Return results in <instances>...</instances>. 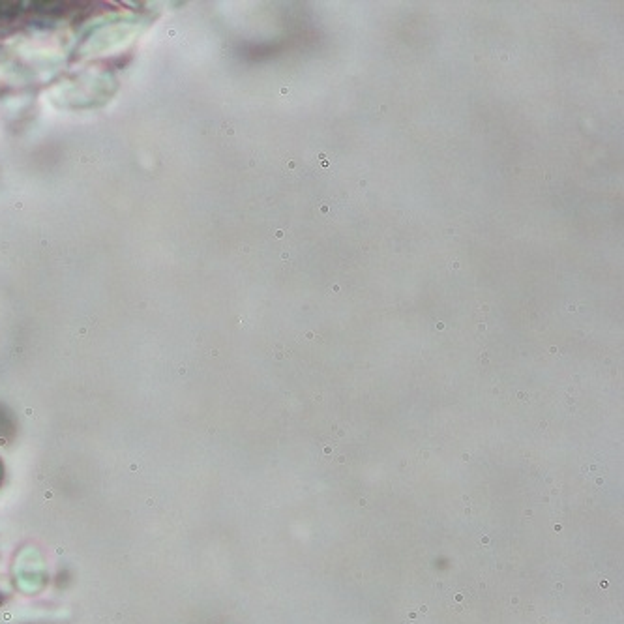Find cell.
Wrapping results in <instances>:
<instances>
[{
    "label": "cell",
    "instance_id": "4",
    "mask_svg": "<svg viewBox=\"0 0 624 624\" xmlns=\"http://www.w3.org/2000/svg\"><path fill=\"white\" fill-rule=\"evenodd\" d=\"M276 238H283V231H276Z\"/></svg>",
    "mask_w": 624,
    "mask_h": 624
},
{
    "label": "cell",
    "instance_id": "3",
    "mask_svg": "<svg viewBox=\"0 0 624 624\" xmlns=\"http://www.w3.org/2000/svg\"><path fill=\"white\" fill-rule=\"evenodd\" d=\"M321 212H323V214H328V212H330V207H328L327 203L321 207Z\"/></svg>",
    "mask_w": 624,
    "mask_h": 624
},
{
    "label": "cell",
    "instance_id": "2",
    "mask_svg": "<svg viewBox=\"0 0 624 624\" xmlns=\"http://www.w3.org/2000/svg\"><path fill=\"white\" fill-rule=\"evenodd\" d=\"M450 268H454V270H458V268H460V261H452V263H450Z\"/></svg>",
    "mask_w": 624,
    "mask_h": 624
},
{
    "label": "cell",
    "instance_id": "1",
    "mask_svg": "<svg viewBox=\"0 0 624 624\" xmlns=\"http://www.w3.org/2000/svg\"><path fill=\"white\" fill-rule=\"evenodd\" d=\"M2 480H4V463L0 460V486H2Z\"/></svg>",
    "mask_w": 624,
    "mask_h": 624
}]
</instances>
